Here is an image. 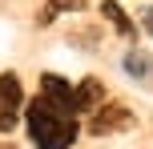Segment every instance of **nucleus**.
<instances>
[{
    "mask_svg": "<svg viewBox=\"0 0 153 149\" xmlns=\"http://www.w3.org/2000/svg\"><path fill=\"white\" fill-rule=\"evenodd\" d=\"M24 125H28V137L36 149H73L76 133H81L76 113L53 105L48 97H36L24 105Z\"/></svg>",
    "mask_w": 153,
    "mask_h": 149,
    "instance_id": "1",
    "label": "nucleus"
},
{
    "mask_svg": "<svg viewBox=\"0 0 153 149\" xmlns=\"http://www.w3.org/2000/svg\"><path fill=\"white\" fill-rule=\"evenodd\" d=\"M24 109V89L16 73H0V133H12Z\"/></svg>",
    "mask_w": 153,
    "mask_h": 149,
    "instance_id": "2",
    "label": "nucleus"
},
{
    "mask_svg": "<svg viewBox=\"0 0 153 149\" xmlns=\"http://www.w3.org/2000/svg\"><path fill=\"white\" fill-rule=\"evenodd\" d=\"M133 125V113L125 109V105H97L93 109V121H89V133H97V137H105V133H121V129H129Z\"/></svg>",
    "mask_w": 153,
    "mask_h": 149,
    "instance_id": "3",
    "label": "nucleus"
},
{
    "mask_svg": "<svg viewBox=\"0 0 153 149\" xmlns=\"http://www.w3.org/2000/svg\"><path fill=\"white\" fill-rule=\"evenodd\" d=\"M101 101H105V85H101L97 77H85L81 85L73 89V113H93Z\"/></svg>",
    "mask_w": 153,
    "mask_h": 149,
    "instance_id": "4",
    "label": "nucleus"
},
{
    "mask_svg": "<svg viewBox=\"0 0 153 149\" xmlns=\"http://www.w3.org/2000/svg\"><path fill=\"white\" fill-rule=\"evenodd\" d=\"M40 97H48L53 105H61V109L73 113V85L61 73H45V77H40Z\"/></svg>",
    "mask_w": 153,
    "mask_h": 149,
    "instance_id": "5",
    "label": "nucleus"
},
{
    "mask_svg": "<svg viewBox=\"0 0 153 149\" xmlns=\"http://www.w3.org/2000/svg\"><path fill=\"white\" fill-rule=\"evenodd\" d=\"M101 16H105V20L113 24L117 32H121V36H133V32H137V24L125 16V8L117 4V0H105V4H101Z\"/></svg>",
    "mask_w": 153,
    "mask_h": 149,
    "instance_id": "6",
    "label": "nucleus"
},
{
    "mask_svg": "<svg viewBox=\"0 0 153 149\" xmlns=\"http://www.w3.org/2000/svg\"><path fill=\"white\" fill-rule=\"evenodd\" d=\"M125 73L137 77V81H149L153 77V56L141 53V48H129V53H125Z\"/></svg>",
    "mask_w": 153,
    "mask_h": 149,
    "instance_id": "7",
    "label": "nucleus"
},
{
    "mask_svg": "<svg viewBox=\"0 0 153 149\" xmlns=\"http://www.w3.org/2000/svg\"><path fill=\"white\" fill-rule=\"evenodd\" d=\"M81 8H85V0H45V8H40L36 20L40 24H53L61 12H81Z\"/></svg>",
    "mask_w": 153,
    "mask_h": 149,
    "instance_id": "8",
    "label": "nucleus"
},
{
    "mask_svg": "<svg viewBox=\"0 0 153 149\" xmlns=\"http://www.w3.org/2000/svg\"><path fill=\"white\" fill-rule=\"evenodd\" d=\"M141 24H145V28L153 32V8H145V12H141Z\"/></svg>",
    "mask_w": 153,
    "mask_h": 149,
    "instance_id": "9",
    "label": "nucleus"
}]
</instances>
